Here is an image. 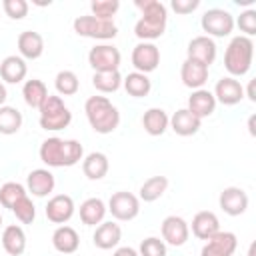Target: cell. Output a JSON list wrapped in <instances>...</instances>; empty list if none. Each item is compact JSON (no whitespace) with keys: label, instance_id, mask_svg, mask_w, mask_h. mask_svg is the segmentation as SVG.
<instances>
[{"label":"cell","instance_id":"cell-19","mask_svg":"<svg viewBox=\"0 0 256 256\" xmlns=\"http://www.w3.org/2000/svg\"><path fill=\"white\" fill-rule=\"evenodd\" d=\"M120 240H122V228H120V224H116V222H112V220L98 224L96 230H94V234H92V242H94V246L100 248V250L118 248Z\"/></svg>","mask_w":256,"mask_h":256},{"label":"cell","instance_id":"cell-38","mask_svg":"<svg viewBox=\"0 0 256 256\" xmlns=\"http://www.w3.org/2000/svg\"><path fill=\"white\" fill-rule=\"evenodd\" d=\"M90 10H92L94 18L114 20V14L120 10V2L118 0H92L90 2Z\"/></svg>","mask_w":256,"mask_h":256},{"label":"cell","instance_id":"cell-9","mask_svg":"<svg viewBox=\"0 0 256 256\" xmlns=\"http://www.w3.org/2000/svg\"><path fill=\"white\" fill-rule=\"evenodd\" d=\"M106 206H108V212L112 214V218H116L120 222H130L140 214V198L126 190L114 192Z\"/></svg>","mask_w":256,"mask_h":256},{"label":"cell","instance_id":"cell-28","mask_svg":"<svg viewBox=\"0 0 256 256\" xmlns=\"http://www.w3.org/2000/svg\"><path fill=\"white\" fill-rule=\"evenodd\" d=\"M2 248L10 256H22L26 250V232L18 224H8L2 230Z\"/></svg>","mask_w":256,"mask_h":256},{"label":"cell","instance_id":"cell-43","mask_svg":"<svg viewBox=\"0 0 256 256\" xmlns=\"http://www.w3.org/2000/svg\"><path fill=\"white\" fill-rule=\"evenodd\" d=\"M112 256H140V254H138V250L132 248V246H118Z\"/></svg>","mask_w":256,"mask_h":256},{"label":"cell","instance_id":"cell-36","mask_svg":"<svg viewBox=\"0 0 256 256\" xmlns=\"http://www.w3.org/2000/svg\"><path fill=\"white\" fill-rule=\"evenodd\" d=\"M26 186H22L20 182H4L0 186V204L4 208H12L22 196H26Z\"/></svg>","mask_w":256,"mask_h":256},{"label":"cell","instance_id":"cell-47","mask_svg":"<svg viewBox=\"0 0 256 256\" xmlns=\"http://www.w3.org/2000/svg\"><path fill=\"white\" fill-rule=\"evenodd\" d=\"M248 256H254V244L250 246V252H248Z\"/></svg>","mask_w":256,"mask_h":256},{"label":"cell","instance_id":"cell-25","mask_svg":"<svg viewBox=\"0 0 256 256\" xmlns=\"http://www.w3.org/2000/svg\"><path fill=\"white\" fill-rule=\"evenodd\" d=\"M202 120L196 118L188 108H180L170 116V128L178 134V136H192L200 130Z\"/></svg>","mask_w":256,"mask_h":256},{"label":"cell","instance_id":"cell-3","mask_svg":"<svg viewBox=\"0 0 256 256\" xmlns=\"http://www.w3.org/2000/svg\"><path fill=\"white\" fill-rule=\"evenodd\" d=\"M84 112L96 134H112L120 124V112L106 96H90L84 102Z\"/></svg>","mask_w":256,"mask_h":256},{"label":"cell","instance_id":"cell-46","mask_svg":"<svg viewBox=\"0 0 256 256\" xmlns=\"http://www.w3.org/2000/svg\"><path fill=\"white\" fill-rule=\"evenodd\" d=\"M248 130H250L252 136L256 134V132H254V116H250V120H248Z\"/></svg>","mask_w":256,"mask_h":256},{"label":"cell","instance_id":"cell-22","mask_svg":"<svg viewBox=\"0 0 256 256\" xmlns=\"http://www.w3.org/2000/svg\"><path fill=\"white\" fill-rule=\"evenodd\" d=\"M18 52L24 60H36L44 54V38L42 34L34 32V30H24L18 34Z\"/></svg>","mask_w":256,"mask_h":256},{"label":"cell","instance_id":"cell-41","mask_svg":"<svg viewBox=\"0 0 256 256\" xmlns=\"http://www.w3.org/2000/svg\"><path fill=\"white\" fill-rule=\"evenodd\" d=\"M234 26H238L240 32H244L242 36L252 38V36L256 34V10L248 8V10L240 12V16H238V20L234 22Z\"/></svg>","mask_w":256,"mask_h":256},{"label":"cell","instance_id":"cell-2","mask_svg":"<svg viewBox=\"0 0 256 256\" xmlns=\"http://www.w3.org/2000/svg\"><path fill=\"white\" fill-rule=\"evenodd\" d=\"M134 6L142 12L134 24V34L140 42H152L160 38L168 24V10L160 0H136Z\"/></svg>","mask_w":256,"mask_h":256},{"label":"cell","instance_id":"cell-31","mask_svg":"<svg viewBox=\"0 0 256 256\" xmlns=\"http://www.w3.org/2000/svg\"><path fill=\"white\" fill-rule=\"evenodd\" d=\"M22 98L26 102V106L30 108H40L44 104V100L48 98V88L42 80L38 78H32V80H26L24 86H22Z\"/></svg>","mask_w":256,"mask_h":256},{"label":"cell","instance_id":"cell-45","mask_svg":"<svg viewBox=\"0 0 256 256\" xmlns=\"http://www.w3.org/2000/svg\"><path fill=\"white\" fill-rule=\"evenodd\" d=\"M6 98H8V90H6V86H4V82H0V106H4V102H6Z\"/></svg>","mask_w":256,"mask_h":256},{"label":"cell","instance_id":"cell-37","mask_svg":"<svg viewBox=\"0 0 256 256\" xmlns=\"http://www.w3.org/2000/svg\"><path fill=\"white\" fill-rule=\"evenodd\" d=\"M10 210L16 216V220H20L22 224H32L34 218H36V206H34V202H32V198L28 194L22 196Z\"/></svg>","mask_w":256,"mask_h":256},{"label":"cell","instance_id":"cell-23","mask_svg":"<svg viewBox=\"0 0 256 256\" xmlns=\"http://www.w3.org/2000/svg\"><path fill=\"white\" fill-rule=\"evenodd\" d=\"M28 74L26 60L22 56L10 54L0 62V78L6 84H20Z\"/></svg>","mask_w":256,"mask_h":256},{"label":"cell","instance_id":"cell-16","mask_svg":"<svg viewBox=\"0 0 256 256\" xmlns=\"http://www.w3.org/2000/svg\"><path fill=\"white\" fill-rule=\"evenodd\" d=\"M214 98H216V104H224V106H234L238 102H242L244 98V88L240 84V80L232 78V76H224L216 82L214 86Z\"/></svg>","mask_w":256,"mask_h":256},{"label":"cell","instance_id":"cell-48","mask_svg":"<svg viewBox=\"0 0 256 256\" xmlns=\"http://www.w3.org/2000/svg\"><path fill=\"white\" fill-rule=\"evenodd\" d=\"M0 226H2V212H0Z\"/></svg>","mask_w":256,"mask_h":256},{"label":"cell","instance_id":"cell-4","mask_svg":"<svg viewBox=\"0 0 256 256\" xmlns=\"http://www.w3.org/2000/svg\"><path fill=\"white\" fill-rule=\"evenodd\" d=\"M254 60V42L248 36H234L224 52V68L232 78L244 76L252 68Z\"/></svg>","mask_w":256,"mask_h":256},{"label":"cell","instance_id":"cell-11","mask_svg":"<svg viewBox=\"0 0 256 256\" xmlns=\"http://www.w3.org/2000/svg\"><path fill=\"white\" fill-rule=\"evenodd\" d=\"M160 232H162V240L164 244H170V246H184L190 238V228H188V222L182 218V216H166L160 224Z\"/></svg>","mask_w":256,"mask_h":256},{"label":"cell","instance_id":"cell-7","mask_svg":"<svg viewBox=\"0 0 256 256\" xmlns=\"http://www.w3.org/2000/svg\"><path fill=\"white\" fill-rule=\"evenodd\" d=\"M200 26L208 38H224L230 36L234 30V16L224 8H210L202 14Z\"/></svg>","mask_w":256,"mask_h":256},{"label":"cell","instance_id":"cell-29","mask_svg":"<svg viewBox=\"0 0 256 256\" xmlns=\"http://www.w3.org/2000/svg\"><path fill=\"white\" fill-rule=\"evenodd\" d=\"M110 170L108 156L104 152H90L82 158V172L88 180H102Z\"/></svg>","mask_w":256,"mask_h":256},{"label":"cell","instance_id":"cell-27","mask_svg":"<svg viewBox=\"0 0 256 256\" xmlns=\"http://www.w3.org/2000/svg\"><path fill=\"white\" fill-rule=\"evenodd\" d=\"M80 220L82 224L86 226H98L104 222L106 218V212H108V206L102 198H86L82 204H80Z\"/></svg>","mask_w":256,"mask_h":256},{"label":"cell","instance_id":"cell-17","mask_svg":"<svg viewBox=\"0 0 256 256\" xmlns=\"http://www.w3.org/2000/svg\"><path fill=\"white\" fill-rule=\"evenodd\" d=\"M56 186V178L48 168H36L26 176V192L36 198H46Z\"/></svg>","mask_w":256,"mask_h":256},{"label":"cell","instance_id":"cell-33","mask_svg":"<svg viewBox=\"0 0 256 256\" xmlns=\"http://www.w3.org/2000/svg\"><path fill=\"white\" fill-rule=\"evenodd\" d=\"M22 128V112L14 106H0V134L12 136Z\"/></svg>","mask_w":256,"mask_h":256},{"label":"cell","instance_id":"cell-32","mask_svg":"<svg viewBox=\"0 0 256 256\" xmlns=\"http://www.w3.org/2000/svg\"><path fill=\"white\" fill-rule=\"evenodd\" d=\"M166 188H168V178H166V176H150V178L144 180V184L140 186L138 198H140L142 202H156L158 198L164 196Z\"/></svg>","mask_w":256,"mask_h":256},{"label":"cell","instance_id":"cell-6","mask_svg":"<svg viewBox=\"0 0 256 256\" xmlns=\"http://www.w3.org/2000/svg\"><path fill=\"white\" fill-rule=\"evenodd\" d=\"M72 28L82 38H92V40H102V42L112 40L118 34L114 20H100V18H94L92 14L74 18Z\"/></svg>","mask_w":256,"mask_h":256},{"label":"cell","instance_id":"cell-14","mask_svg":"<svg viewBox=\"0 0 256 256\" xmlns=\"http://www.w3.org/2000/svg\"><path fill=\"white\" fill-rule=\"evenodd\" d=\"M186 58L190 60H196L204 66L210 68V64L216 60V54H218V46L212 38H208L206 34L202 36H194L190 42H188V48H186Z\"/></svg>","mask_w":256,"mask_h":256},{"label":"cell","instance_id":"cell-20","mask_svg":"<svg viewBox=\"0 0 256 256\" xmlns=\"http://www.w3.org/2000/svg\"><path fill=\"white\" fill-rule=\"evenodd\" d=\"M186 108H188L196 118L204 120V118H208V116L214 114V110H216V98H214V94H212L210 90H206V88L192 90Z\"/></svg>","mask_w":256,"mask_h":256},{"label":"cell","instance_id":"cell-30","mask_svg":"<svg viewBox=\"0 0 256 256\" xmlns=\"http://www.w3.org/2000/svg\"><path fill=\"white\" fill-rule=\"evenodd\" d=\"M122 86L132 98H144L152 90V82H150L148 74H142V72H136V70L122 78Z\"/></svg>","mask_w":256,"mask_h":256},{"label":"cell","instance_id":"cell-26","mask_svg":"<svg viewBox=\"0 0 256 256\" xmlns=\"http://www.w3.org/2000/svg\"><path fill=\"white\" fill-rule=\"evenodd\" d=\"M142 128L150 136H162L170 128V116L162 108H148L142 114Z\"/></svg>","mask_w":256,"mask_h":256},{"label":"cell","instance_id":"cell-24","mask_svg":"<svg viewBox=\"0 0 256 256\" xmlns=\"http://www.w3.org/2000/svg\"><path fill=\"white\" fill-rule=\"evenodd\" d=\"M52 246L60 254H74L80 248V236L72 226L62 224L52 232Z\"/></svg>","mask_w":256,"mask_h":256},{"label":"cell","instance_id":"cell-18","mask_svg":"<svg viewBox=\"0 0 256 256\" xmlns=\"http://www.w3.org/2000/svg\"><path fill=\"white\" fill-rule=\"evenodd\" d=\"M180 80L186 88H192V90H200L204 88V84L208 82V66L196 62V60H190L186 58L182 62V68H180Z\"/></svg>","mask_w":256,"mask_h":256},{"label":"cell","instance_id":"cell-5","mask_svg":"<svg viewBox=\"0 0 256 256\" xmlns=\"http://www.w3.org/2000/svg\"><path fill=\"white\" fill-rule=\"evenodd\" d=\"M40 112V128L46 130V132H58V130H64L70 126L72 122V112L70 108L64 104L62 96H56V94H48V98L44 100V104L38 108Z\"/></svg>","mask_w":256,"mask_h":256},{"label":"cell","instance_id":"cell-34","mask_svg":"<svg viewBox=\"0 0 256 256\" xmlns=\"http://www.w3.org/2000/svg\"><path fill=\"white\" fill-rule=\"evenodd\" d=\"M92 86L102 94H112L122 86V74L116 72H94Z\"/></svg>","mask_w":256,"mask_h":256},{"label":"cell","instance_id":"cell-21","mask_svg":"<svg viewBox=\"0 0 256 256\" xmlns=\"http://www.w3.org/2000/svg\"><path fill=\"white\" fill-rule=\"evenodd\" d=\"M188 228H192V234L198 240H208V238H212L220 230V220H218V216L214 212L200 210L192 218V224H188Z\"/></svg>","mask_w":256,"mask_h":256},{"label":"cell","instance_id":"cell-44","mask_svg":"<svg viewBox=\"0 0 256 256\" xmlns=\"http://www.w3.org/2000/svg\"><path fill=\"white\" fill-rule=\"evenodd\" d=\"M244 96H248V100H250V102H256V94H254V80H250L248 90L244 92Z\"/></svg>","mask_w":256,"mask_h":256},{"label":"cell","instance_id":"cell-10","mask_svg":"<svg viewBox=\"0 0 256 256\" xmlns=\"http://www.w3.org/2000/svg\"><path fill=\"white\" fill-rule=\"evenodd\" d=\"M130 60L136 72H142V74L154 72L160 64V48L154 42H138L132 48Z\"/></svg>","mask_w":256,"mask_h":256},{"label":"cell","instance_id":"cell-12","mask_svg":"<svg viewBox=\"0 0 256 256\" xmlns=\"http://www.w3.org/2000/svg\"><path fill=\"white\" fill-rule=\"evenodd\" d=\"M238 248V238L234 232L218 230L200 250V256H232Z\"/></svg>","mask_w":256,"mask_h":256},{"label":"cell","instance_id":"cell-35","mask_svg":"<svg viewBox=\"0 0 256 256\" xmlns=\"http://www.w3.org/2000/svg\"><path fill=\"white\" fill-rule=\"evenodd\" d=\"M54 86H56V92L60 96H74L78 90H80V80L76 76V72L72 70H60L54 78Z\"/></svg>","mask_w":256,"mask_h":256},{"label":"cell","instance_id":"cell-42","mask_svg":"<svg viewBox=\"0 0 256 256\" xmlns=\"http://www.w3.org/2000/svg\"><path fill=\"white\" fill-rule=\"evenodd\" d=\"M198 6H200V0H172V2H170V8H172L176 14H182V16L192 14Z\"/></svg>","mask_w":256,"mask_h":256},{"label":"cell","instance_id":"cell-15","mask_svg":"<svg viewBox=\"0 0 256 256\" xmlns=\"http://www.w3.org/2000/svg\"><path fill=\"white\" fill-rule=\"evenodd\" d=\"M248 194L240 186H228L220 192L218 204L228 216H240L248 210Z\"/></svg>","mask_w":256,"mask_h":256},{"label":"cell","instance_id":"cell-8","mask_svg":"<svg viewBox=\"0 0 256 256\" xmlns=\"http://www.w3.org/2000/svg\"><path fill=\"white\" fill-rule=\"evenodd\" d=\"M122 54L114 44L102 42L90 48L88 52V64L94 68V72H116L120 68Z\"/></svg>","mask_w":256,"mask_h":256},{"label":"cell","instance_id":"cell-13","mask_svg":"<svg viewBox=\"0 0 256 256\" xmlns=\"http://www.w3.org/2000/svg\"><path fill=\"white\" fill-rule=\"evenodd\" d=\"M44 212H46V218H48L52 224L62 226V224H66V222L74 216L76 206H74L72 196H68V194H56V196H52V198L48 200Z\"/></svg>","mask_w":256,"mask_h":256},{"label":"cell","instance_id":"cell-40","mask_svg":"<svg viewBox=\"0 0 256 256\" xmlns=\"http://www.w3.org/2000/svg\"><path fill=\"white\" fill-rule=\"evenodd\" d=\"M2 10H4V14L8 16V18H12V20H22V18H26V14H28V2L26 0H2Z\"/></svg>","mask_w":256,"mask_h":256},{"label":"cell","instance_id":"cell-39","mask_svg":"<svg viewBox=\"0 0 256 256\" xmlns=\"http://www.w3.org/2000/svg\"><path fill=\"white\" fill-rule=\"evenodd\" d=\"M166 244L164 240H160L158 236H148L140 242V248H138V254L140 256H166Z\"/></svg>","mask_w":256,"mask_h":256},{"label":"cell","instance_id":"cell-1","mask_svg":"<svg viewBox=\"0 0 256 256\" xmlns=\"http://www.w3.org/2000/svg\"><path fill=\"white\" fill-rule=\"evenodd\" d=\"M38 156L48 168H70L84 158V146L74 138L50 136L40 144Z\"/></svg>","mask_w":256,"mask_h":256}]
</instances>
